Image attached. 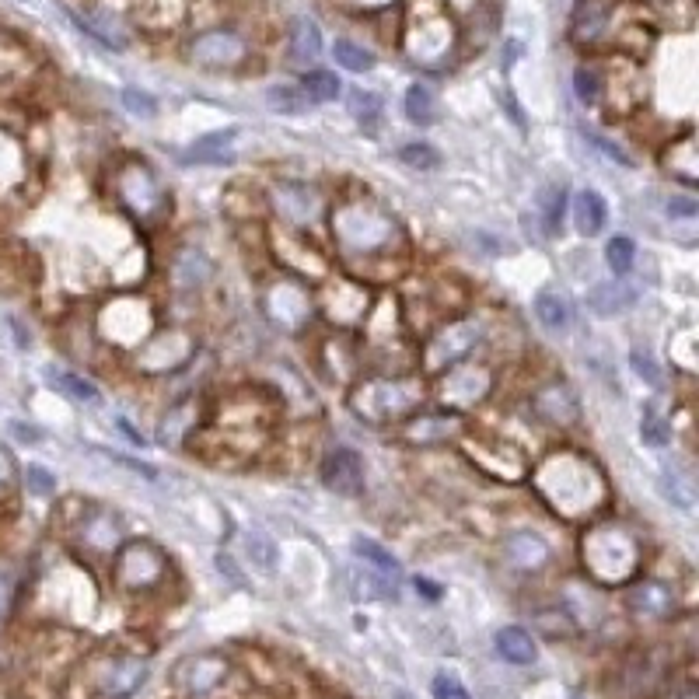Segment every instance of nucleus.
<instances>
[{"label": "nucleus", "instance_id": "f257e3e1", "mask_svg": "<svg viewBox=\"0 0 699 699\" xmlns=\"http://www.w3.org/2000/svg\"><path fill=\"white\" fill-rule=\"evenodd\" d=\"M333 242L343 266L360 284H378V280L399 277L406 266L409 242L402 235V224L388 214L371 196H353L333 207Z\"/></svg>", "mask_w": 699, "mask_h": 699}, {"label": "nucleus", "instance_id": "f03ea898", "mask_svg": "<svg viewBox=\"0 0 699 699\" xmlns=\"http://www.w3.org/2000/svg\"><path fill=\"white\" fill-rule=\"evenodd\" d=\"M532 490L563 521H588L609 504V479L595 458L581 451H549L535 469Z\"/></svg>", "mask_w": 699, "mask_h": 699}, {"label": "nucleus", "instance_id": "7ed1b4c3", "mask_svg": "<svg viewBox=\"0 0 699 699\" xmlns=\"http://www.w3.org/2000/svg\"><path fill=\"white\" fill-rule=\"evenodd\" d=\"M584 574L602 588H623L640 574L644 563V542L626 521L602 518L584 532L581 539Z\"/></svg>", "mask_w": 699, "mask_h": 699}, {"label": "nucleus", "instance_id": "20e7f679", "mask_svg": "<svg viewBox=\"0 0 699 699\" xmlns=\"http://www.w3.org/2000/svg\"><path fill=\"white\" fill-rule=\"evenodd\" d=\"M427 399L420 374H374L350 388V413L371 427H392L413 416Z\"/></svg>", "mask_w": 699, "mask_h": 699}, {"label": "nucleus", "instance_id": "39448f33", "mask_svg": "<svg viewBox=\"0 0 699 699\" xmlns=\"http://www.w3.org/2000/svg\"><path fill=\"white\" fill-rule=\"evenodd\" d=\"M112 196H116L119 210L130 214L137 224H144V228H158L168 217V210H172L161 179L140 158H126L116 165V172H112Z\"/></svg>", "mask_w": 699, "mask_h": 699}, {"label": "nucleus", "instance_id": "423d86ee", "mask_svg": "<svg viewBox=\"0 0 699 699\" xmlns=\"http://www.w3.org/2000/svg\"><path fill=\"white\" fill-rule=\"evenodd\" d=\"M273 423V406L270 399H256V395H231L224 402L221 423H214L210 434L221 437V444L235 455H252L266 444Z\"/></svg>", "mask_w": 699, "mask_h": 699}, {"label": "nucleus", "instance_id": "0eeeda50", "mask_svg": "<svg viewBox=\"0 0 699 699\" xmlns=\"http://www.w3.org/2000/svg\"><path fill=\"white\" fill-rule=\"evenodd\" d=\"M172 574L165 549L154 546L151 539H126L112 553V584L123 595H151Z\"/></svg>", "mask_w": 699, "mask_h": 699}, {"label": "nucleus", "instance_id": "6e6552de", "mask_svg": "<svg viewBox=\"0 0 699 699\" xmlns=\"http://www.w3.org/2000/svg\"><path fill=\"white\" fill-rule=\"evenodd\" d=\"M95 329L109 347H140L154 333V308L140 294H119L98 312Z\"/></svg>", "mask_w": 699, "mask_h": 699}, {"label": "nucleus", "instance_id": "1a4fd4ad", "mask_svg": "<svg viewBox=\"0 0 699 699\" xmlns=\"http://www.w3.org/2000/svg\"><path fill=\"white\" fill-rule=\"evenodd\" d=\"M462 451L483 476L497 479V483H521L532 469L525 462V451L497 434H462Z\"/></svg>", "mask_w": 699, "mask_h": 699}, {"label": "nucleus", "instance_id": "9d476101", "mask_svg": "<svg viewBox=\"0 0 699 699\" xmlns=\"http://www.w3.org/2000/svg\"><path fill=\"white\" fill-rule=\"evenodd\" d=\"M479 336H483V329H479L476 319L444 322V326L437 329L427 343H423V350H420L423 371H427V374H444L448 367L469 360V353L479 347Z\"/></svg>", "mask_w": 699, "mask_h": 699}, {"label": "nucleus", "instance_id": "9b49d317", "mask_svg": "<svg viewBox=\"0 0 699 699\" xmlns=\"http://www.w3.org/2000/svg\"><path fill=\"white\" fill-rule=\"evenodd\" d=\"M196 357V336L182 326H168L161 333H151L133 353V367L140 374H172L182 371Z\"/></svg>", "mask_w": 699, "mask_h": 699}, {"label": "nucleus", "instance_id": "f8f14e48", "mask_svg": "<svg viewBox=\"0 0 699 699\" xmlns=\"http://www.w3.org/2000/svg\"><path fill=\"white\" fill-rule=\"evenodd\" d=\"M493 392V371L486 364H462L448 367L444 374H437V402L451 413H465V409H476L479 402H486Z\"/></svg>", "mask_w": 699, "mask_h": 699}, {"label": "nucleus", "instance_id": "ddd939ff", "mask_svg": "<svg viewBox=\"0 0 699 699\" xmlns=\"http://www.w3.org/2000/svg\"><path fill=\"white\" fill-rule=\"evenodd\" d=\"M147 658L140 654H102L91 665V693L95 699H130L147 682Z\"/></svg>", "mask_w": 699, "mask_h": 699}, {"label": "nucleus", "instance_id": "4468645a", "mask_svg": "<svg viewBox=\"0 0 699 699\" xmlns=\"http://www.w3.org/2000/svg\"><path fill=\"white\" fill-rule=\"evenodd\" d=\"M70 542L88 556H112L126 542L123 518L109 507H81L70 521Z\"/></svg>", "mask_w": 699, "mask_h": 699}, {"label": "nucleus", "instance_id": "2eb2a0df", "mask_svg": "<svg viewBox=\"0 0 699 699\" xmlns=\"http://www.w3.org/2000/svg\"><path fill=\"white\" fill-rule=\"evenodd\" d=\"M228 679L231 661L224 654H193V658H182L172 672L175 689L189 699H214L228 686Z\"/></svg>", "mask_w": 699, "mask_h": 699}, {"label": "nucleus", "instance_id": "dca6fc26", "mask_svg": "<svg viewBox=\"0 0 699 699\" xmlns=\"http://www.w3.org/2000/svg\"><path fill=\"white\" fill-rule=\"evenodd\" d=\"M319 312L326 315L333 326H360L371 312V291L360 280H336L319 291Z\"/></svg>", "mask_w": 699, "mask_h": 699}, {"label": "nucleus", "instance_id": "f3484780", "mask_svg": "<svg viewBox=\"0 0 699 699\" xmlns=\"http://www.w3.org/2000/svg\"><path fill=\"white\" fill-rule=\"evenodd\" d=\"M249 56V46L231 28H210L189 42V60L203 70H231Z\"/></svg>", "mask_w": 699, "mask_h": 699}, {"label": "nucleus", "instance_id": "a211bd4d", "mask_svg": "<svg viewBox=\"0 0 699 699\" xmlns=\"http://www.w3.org/2000/svg\"><path fill=\"white\" fill-rule=\"evenodd\" d=\"M273 252H277L280 263L291 273H298V277L322 280L329 273V259L322 256L312 238L298 228H280L277 235H273Z\"/></svg>", "mask_w": 699, "mask_h": 699}, {"label": "nucleus", "instance_id": "6ab92c4d", "mask_svg": "<svg viewBox=\"0 0 699 699\" xmlns=\"http://www.w3.org/2000/svg\"><path fill=\"white\" fill-rule=\"evenodd\" d=\"M263 308L277 326L284 329H301L308 319H312V301H308V291L298 284H270V291L263 294Z\"/></svg>", "mask_w": 699, "mask_h": 699}, {"label": "nucleus", "instance_id": "aec40b11", "mask_svg": "<svg viewBox=\"0 0 699 699\" xmlns=\"http://www.w3.org/2000/svg\"><path fill=\"white\" fill-rule=\"evenodd\" d=\"M322 483L340 497L364 493V462L353 448H333L322 458Z\"/></svg>", "mask_w": 699, "mask_h": 699}, {"label": "nucleus", "instance_id": "412c9836", "mask_svg": "<svg viewBox=\"0 0 699 699\" xmlns=\"http://www.w3.org/2000/svg\"><path fill=\"white\" fill-rule=\"evenodd\" d=\"M532 409L549 427H577L581 423V402H577V395L563 381H553V385L542 388L532 399Z\"/></svg>", "mask_w": 699, "mask_h": 699}, {"label": "nucleus", "instance_id": "4be33fe9", "mask_svg": "<svg viewBox=\"0 0 699 699\" xmlns=\"http://www.w3.org/2000/svg\"><path fill=\"white\" fill-rule=\"evenodd\" d=\"M273 207H277V214L284 217L287 224H294V228L312 224L322 207L319 189L305 186V182H280V186L273 189Z\"/></svg>", "mask_w": 699, "mask_h": 699}, {"label": "nucleus", "instance_id": "5701e85b", "mask_svg": "<svg viewBox=\"0 0 699 699\" xmlns=\"http://www.w3.org/2000/svg\"><path fill=\"white\" fill-rule=\"evenodd\" d=\"M504 560L511 563L518 574H539L546 563L553 560V549L539 532H514L504 542Z\"/></svg>", "mask_w": 699, "mask_h": 699}, {"label": "nucleus", "instance_id": "b1692460", "mask_svg": "<svg viewBox=\"0 0 699 699\" xmlns=\"http://www.w3.org/2000/svg\"><path fill=\"white\" fill-rule=\"evenodd\" d=\"M626 605H630V612L637 619L661 623V619H672V612H675V588L665 581H644L630 591Z\"/></svg>", "mask_w": 699, "mask_h": 699}, {"label": "nucleus", "instance_id": "393cba45", "mask_svg": "<svg viewBox=\"0 0 699 699\" xmlns=\"http://www.w3.org/2000/svg\"><path fill=\"white\" fill-rule=\"evenodd\" d=\"M235 137L238 130H217L207 137L193 140V144L182 151V165H224V161L235 158Z\"/></svg>", "mask_w": 699, "mask_h": 699}, {"label": "nucleus", "instance_id": "a878e982", "mask_svg": "<svg viewBox=\"0 0 699 699\" xmlns=\"http://www.w3.org/2000/svg\"><path fill=\"white\" fill-rule=\"evenodd\" d=\"M609 0H581L574 11V21H570V35L574 42H598L609 25Z\"/></svg>", "mask_w": 699, "mask_h": 699}, {"label": "nucleus", "instance_id": "bb28decb", "mask_svg": "<svg viewBox=\"0 0 699 699\" xmlns=\"http://www.w3.org/2000/svg\"><path fill=\"white\" fill-rule=\"evenodd\" d=\"M462 434L458 430V416H416V420L406 423V430H402V437H406L409 444H441L448 441V437Z\"/></svg>", "mask_w": 699, "mask_h": 699}, {"label": "nucleus", "instance_id": "cd10ccee", "mask_svg": "<svg viewBox=\"0 0 699 699\" xmlns=\"http://www.w3.org/2000/svg\"><path fill=\"white\" fill-rule=\"evenodd\" d=\"M658 675H661V668H658V661H654V654L640 651L623 665V679L619 682H623L626 693L640 696V693H651V689L658 686Z\"/></svg>", "mask_w": 699, "mask_h": 699}, {"label": "nucleus", "instance_id": "c85d7f7f", "mask_svg": "<svg viewBox=\"0 0 699 699\" xmlns=\"http://www.w3.org/2000/svg\"><path fill=\"white\" fill-rule=\"evenodd\" d=\"M287 49H291L294 63H315L322 53V32L312 18H298L291 25V39H287Z\"/></svg>", "mask_w": 699, "mask_h": 699}, {"label": "nucleus", "instance_id": "c756f323", "mask_svg": "<svg viewBox=\"0 0 699 699\" xmlns=\"http://www.w3.org/2000/svg\"><path fill=\"white\" fill-rule=\"evenodd\" d=\"M172 273H175V284H179L182 291H196V287H203L210 280L214 266H210V259L203 256V252L182 249L179 259H175V266H172Z\"/></svg>", "mask_w": 699, "mask_h": 699}, {"label": "nucleus", "instance_id": "7c9ffc66", "mask_svg": "<svg viewBox=\"0 0 699 699\" xmlns=\"http://www.w3.org/2000/svg\"><path fill=\"white\" fill-rule=\"evenodd\" d=\"M497 651L504 661H511V665H532L535 661V640L528 630H521V626H504V630L497 633Z\"/></svg>", "mask_w": 699, "mask_h": 699}, {"label": "nucleus", "instance_id": "2f4dec72", "mask_svg": "<svg viewBox=\"0 0 699 699\" xmlns=\"http://www.w3.org/2000/svg\"><path fill=\"white\" fill-rule=\"evenodd\" d=\"M535 319H539L542 329L549 333H563L570 326V305L560 291H539L535 298Z\"/></svg>", "mask_w": 699, "mask_h": 699}, {"label": "nucleus", "instance_id": "473e14b6", "mask_svg": "<svg viewBox=\"0 0 699 699\" xmlns=\"http://www.w3.org/2000/svg\"><path fill=\"white\" fill-rule=\"evenodd\" d=\"M661 165H665L672 175H679L682 182L696 186V179H699V158H696L693 133H686V137H682L679 144H672V151H668L665 158H661Z\"/></svg>", "mask_w": 699, "mask_h": 699}, {"label": "nucleus", "instance_id": "72a5a7b5", "mask_svg": "<svg viewBox=\"0 0 699 699\" xmlns=\"http://www.w3.org/2000/svg\"><path fill=\"white\" fill-rule=\"evenodd\" d=\"M637 301V291H633L630 284H598L595 291H591V308H595L598 315H623L626 308Z\"/></svg>", "mask_w": 699, "mask_h": 699}, {"label": "nucleus", "instance_id": "f704fd0d", "mask_svg": "<svg viewBox=\"0 0 699 699\" xmlns=\"http://www.w3.org/2000/svg\"><path fill=\"white\" fill-rule=\"evenodd\" d=\"M353 556H357V560H364V567L374 570V574L392 577V581L399 577V560H395L385 546H378L374 539H364V535H360V539H353Z\"/></svg>", "mask_w": 699, "mask_h": 699}, {"label": "nucleus", "instance_id": "c9c22d12", "mask_svg": "<svg viewBox=\"0 0 699 699\" xmlns=\"http://www.w3.org/2000/svg\"><path fill=\"white\" fill-rule=\"evenodd\" d=\"M574 224L581 235H598L605 228V200L595 189H584L574 203Z\"/></svg>", "mask_w": 699, "mask_h": 699}, {"label": "nucleus", "instance_id": "e433bc0d", "mask_svg": "<svg viewBox=\"0 0 699 699\" xmlns=\"http://www.w3.org/2000/svg\"><path fill=\"white\" fill-rule=\"evenodd\" d=\"M46 381L56 388V392H63L67 399L74 402H98V388L91 385L84 374H74V371H49Z\"/></svg>", "mask_w": 699, "mask_h": 699}, {"label": "nucleus", "instance_id": "4c0bfd02", "mask_svg": "<svg viewBox=\"0 0 699 699\" xmlns=\"http://www.w3.org/2000/svg\"><path fill=\"white\" fill-rule=\"evenodd\" d=\"M340 91H343L340 77L329 74V70H312V74H305V81H301V95H305L308 102H333Z\"/></svg>", "mask_w": 699, "mask_h": 699}, {"label": "nucleus", "instance_id": "58836bf2", "mask_svg": "<svg viewBox=\"0 0 699 699\" xmlns=\"http://www.w3.org/2000/svg\"><path fill=\"white\" fill-rule=\"evenodd\" d=\"M406 116H409V123H420V126L434 123V116H437L434 91L423 88V84H413V88L406 91Z\"/></svg>", "mask_w": 699, "mask_h": 699}, {"label": "nucleus", "instance_id": "ea45409f", "mask_svg": "<svg viewBox=\"0 0 699 699\" xmlns=\"http://www.w3.org/2000/svg\"><path fill=\"white\" fill-rule=\"evenodd\" d=\"M333 56H336V63H340V67L353 70V74H364V70L374 67V53H371V49L357 46V42H350V39H336Z\"/></svg>", "mask_w": 699, "mask_h": 699}, {"label": "nucleus", "instance_id": "a19ab883", "mask_svg": "<svg viewBox=\"0 0 699 699\" xmlns=\"http://www.w3.org/2000/svg\"><path fill=\"white\" fill-rule=\"evenodd\" d=\"M640 437H644V444H651V448H665V444L672 441V427H668L665 416H658V409H654V406L644 409V420H640Z\"/></svg>", "mask_w": 699, "mask_h": 699}, {"label": "nucleus", "instance_id": "79ce46f5", "mask_svg": "<svg viewBox=\"0 0 699 699\" xmlns=\"http://www.w3.org/2000/svg\"><path fill=\"white\" fill-rule=\"evenodd\" d=\"M563 214H567V193H563V189H546V196H542V224H546V235H560Z\"/></svg>", "mask_w": 699, "mask_h": 699}, {"label": "nucleus", "instance_id": "37998d69", "mask_svg": "<svg viewBox=\"0 0 699 699\" xmlns=\"http://www.w3.org/2000/svg\"><path fill=\"white\" fill-rule=\"evenodd\" d=\"M399 161L409 168H420V172H434V168L441 165V154L430 144H406V147H399Z\"/></svg>", "mask_w": 699, "mask_h": 699}, {"label": "nucleus", "instance_id": "c03bdc74", "mask_svg": "<svg viewBox=\"0 0 699 699\" xmlns=\"http://www.w3.org/2000/svg\"><path fill=\"white\" fill-rule=\"evenodd\" d=\"M350 112L360 119V126L367 123V130H371V126L378 123V116H381V98L374 95V91H353V95H350Z\"/></svg>", "mask_w": 699, "mask_h": 699}, {"label": "nucleus", "instance_id": "a18cd8bd", "mask_svg": "<svg viewBox=\"0 0 699 699\" xmlns=\"http://www.w3.org/2000/svg\"><path fill=\"white\" fill-rule=\"evenodd\" d=\"M605 256H609V266L612 273H630L633 270V259H637V245L630 242V238H612L609 249H605Z\"/></svg>", "mask_w": 699, "mask_h": 699}, {"label": "nucleus", "instance_id": "49530a36", "mask_svg": "<svg viewBox=\"0 0 699 699\" xmlns=\"http://www.w3.org/2000/svg\"><path fill=\"white\" fill-rule=\"evenodd\" d=\"M574 88H577V98H581L584 105H591V102H598V95H602V77H598L595 67H577Z\"/></svg>", "mask_w": 699, "mask_h": 699}, {"label": "nucleus", "instance_id": "de8ad7c7", "mask_svg": "<svg viewBox=\"0 0 699 699\" xmlns=\"http://www.w3.org/2000/svg\"><path fill=\"white\" fill-rule=\"evenodd\" d=\"M266 102H270L273 109H280V112H301L308 105V98L301 95L298 88H287V84H280V88H270Z\"/></svg>", "mask_w": 699, "mask_h": 699}, {"label": "nucleus", "instance_id": "09e8293b", "mask_svg": "<svg viewBox=\"0 0 699 699\" xmlns=\"http://www.w3.org/2000/svg\"><path fill=\"white\" fill-rule=\"evenodd\" d=\"M123 105L133 112V116H144V119L158 112V102H154V98L147 95V91H137V88H126V91H123Z\"/></svg>", "mask_w": 699, "mask_h": 699}, {"label": "nucleus", "instance_id": "8fccbe9b", "mask_svg": "<svg viewBox=\"0 0 699 699\" xmlns=\"http://www.w3.org/2000/svg\"><path fill=\"white\" fill-rule=\"evenodd\" d=\"M430 693H434V699H469L465 686L455 679V675H437L434 686H430Z\"/></svg>", "mask_w": 699, "mask_h": 699}, {"label": "nucleus", "instance_id": "3c124183", "mask_svg": "<svg viewBox=\"0 0 699 699\" xmlns=\"http://www.w3.org/2000/svg\"><path fill=\"white\" fill-rule=\"evenodd\" d=\"M25 479H28V490L32 493H39V497H49L53 493V472H46L42 465H28V472H25Z\"/></svg>", "mask_w": 699, "mask_h": 699}, {"label": "nucleus", "instance_id": "603ef678", "mask_svg": "<svg viewBox=\"0 0 699 699\" xmlns=\"http://www.w3.org/2000/svg\"><path fill=\"white\" fill-rule=\"evenodd\" d=\"M14 483H18V465H14L11 451L0 448V500L14 490Z\"/></svg>", "mask_w": 699, "mask_h": 699}, {"label": "nucleus", "instance_id": "864d4df0", "mask_svg": "<svg viewBox=\"0 0 699 699\" xmlns=\"http://www.w3.org/2000/svg\"><path fill=\"white\" fill-rule=\"evenodd\" d=\"M245 549H249L252 560L263 563V570L273 567V560H277V553H273L270 539H263V535H249V542H245Z\"/></svg>", "mask_w": 699, "mask_h": 699}, {"label": "nucleus", "instance_id": "5fc2aeb1", "mask_svg": "<svg viewBox=\"0 0 699 699\" xmlns=\"http://www.w3.org/2000/svg\"><path fill=\"white\" fill-rule=\"evenodd\" d=\"M14 591H18V584H14V574H7V570H0V623H4L7 612H11V605H14Z\"/></svg>", "mask_w": 699, "mask_h": 699}, {"label": "nucleus", "instance_id": "6e6d98bb", "mask_svg": "<svg viewBox=\"0 0 699 699\" xmlns=\"http://www.w3.org/2000/svg\"><path fill=\"white\" fill-rule=\"evenodd\" d=\"M633 367H637V374L640 378H647L651 385H661V374H658V364H654L647 353H640V350H633Z\"/></svg>", "mask_w": 699, "mask_h": 699}, {"label": "nucleus", "instance_id": "4d7b16f0", "mask_svg": "<svg viewBox=\"0 0 699 699\" xmlns=\"http://www.w3.org/2000/svg\"><path fill=\"white\" fill-rule=\"evenodd\" d=\"M591 140H595V144H598V151H602V154H609L612 161H619V165H633V158H630V154H623V151H619L616 144H609V140H602V137H591Z\"/></svg>", "mask_w": 699, "mask_h": 699}, {"label": "nucleus", "instance_id": "13d9d810", "mask_svg": "<svg viewBox=\"0 0 699 699\" xmlns=\"http://www.w3.org/2000/svg\"><path fill=\"white\" fill-rule=\"evenodd\" d=\"M672 214H679V217H693L696 214V203L693 200H672Z\"/></svg>", "mask_w": 699, "mask_h": 699}, {"label": "nucleus", "instance_id": "bf43d9fd", "mask_svg": "<svg viewBox=\"0 0 699 699\" xmlns=\"http://www.w3.org/2000/svg\"><path fill=\"white\" fill-rule=\"evenodd\" d=\"M416 588H420L427 598H441V588H437L434 581H427V577H416Z\"/></svg>", "mask_w": 699, "mask_h": 699}, {"label": "nucleus", "instance_id": "052dcab7", "mask_svg": "<svg viewBox=\"0 0 699 699\" xmlns=\"http://www.w3.org/2000/svg\"><path fill=\"white\" fill-rule=\"evenodd\" d=\"M14 427V434L21 437V441H39V430H32L28 423H11Z\"/></svg>", "mask_w": 699, "mask_h": 699}, {"label": "nucleus", "instance_id": "680f3d73", "mask_svg": "<svg viewBox=\"0 0 699 699\" xmlns=\"http://www.w3.org/2000/svg\"><path fill=\"white\" fill-rule=\"evenodd\" d=\"M119 430H123V434L130 437L133 444H144V437H140L137 430H133V427H130V423H126V420H119Z\"/></svg>", "mask_w": 699, "mask_h": 699}, {"label": "nucleus", "instance_id": "e2e57ef3", "mask_svg": "<svg viewBox=\"0 0 699 699\" xmlns=\"http://www.w3.org/2000/svg\"><path fill=\"white\" fill-rule=\"evenodd\" d=\"M570 699H584V696H577V693H574V696H570Z\"/></svg>", "mask_w": 699, "mask_h": 699}]
</instances>
